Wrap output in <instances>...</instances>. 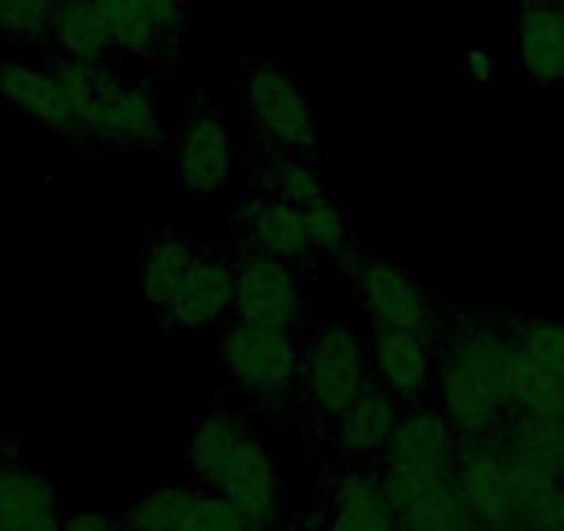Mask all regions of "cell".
<instances>
[{
  "mask_svg": "<svg viewBox=\"0 0 564 531\" xmlns=\"http://www.w3.org/2000/svg\"><path fill=\"white\" fill-rule=\"evenodd\" d=\"M186 465L199 487L236 503L252 531H280L282 487L280 468L265 443L227 410H214L194 430Z\"/></svg>",
  "mask_w": 564,
  "mask_h": 531,
  "instance_id": "6da1fadb",
  "label": "cell"
},
{
  "mask_svg": "<svg viewBox=\"0 0 564 531\" xmlns=\"http://www.w3.org/2000/svg\"><path fill=\"white\" fill-rule=\"evenodd\" d=\"M457 452L459 437L441 410H404L379 459V481L401 529L421 525L454 496Z\"/></svg>",
  "mask_w": 564,
  "mask_h": 531,
  "instance_id": "7a4b0ae2",
  "label": "cell"
},
{
  "mask_svg": "<svg viewBox=\"0 0 564 531\" xmlns=\"http://www.w3.org/2000/svg\"><path fill=\"white\" fill-rule=\"evenodd\" d=\"M300 388L311 410L335 421L371 388V357L355 327L327 322L302 349Z\"/></svg>",
  "mask_w": 564,
  "mask_h": 531,
  "instance_id": "3957f363",
  "label": "cell"
},
{
  "mask_svg": "<svg viewBox=\"0 0 564 531\" xmlns=\"http://www.w3.org/2000/svg\"><path fill=\"white\" fill-rule=\"evenodd\" d=\"M454 492L481 531H507L531 520L534 501L525 492L496 435L459 441Z\"/></svg>",
  "mask_w": 564,
  "mask_h": 531,
  "instance_id": "277c9868",
  "label": "cell"
},
{
  "mask_svg": "<svg viewBox=\"0 0 564 531\" xmlns=\"http://www.w3.org/2000/svg\"><path fill=\"white\" fill-rule=\"evenodd\" d=\"M219 355L232 382L254 402H280L300 384L302 349L291 329L238 322L221 335Z\"/></svg>",
  "mask_w": 564,
  "mask_h": 531,
  "instance_id": "5b68a950",
  "label": "cell"
},
{
  "mask_svg": "<svg viewBox=\"0 0 564 531\" xmlns=\"http://www.w3.org/2000/svg\"><path fill=\"white\" fill-rule=\"evenodd\" d=\"M247 108L258 130L280 153L305 155L318 144L316 113L305 91L274 64H254L247 75Z\"/></svg>",
  "mask_w": 564,
  "mask_h": 531,
  "instance_id": "8992f818",
  "label": "cell"
},
{
  "mask_svg": "<svg viewBox=\"0 0 564 531\" xmlns=\"http://www.w3.org/2000/svg\"><path fill=\"white\" fill-rule=\"evenodd\" d=\"M80 130L119 148H155L164 139L159 102L144 86L117 78L102 67L80 113Z\"/></svg>",
  "mask_w": 564,
  "mask_h": 531,
  "instance_id": "52a82bcc",
  "label": "cell"
},
{
  "mask_svg": "<svg viewBox=\"0 0 564 531\" xmlns=\"http://www.w3.org/2000/svg\"><path fill=\"white\" fill-rule=\"evenodd\" d=\"M355 289L373 329H410L435 340L437 307L410 272L368 258L355 263Z\"/></svg>",
  "mask_w": 564,
  "mask_h": 531,
  "instance_id": "ba28073f",
  "label": "cell"
},
{
  "mask_svg": "<svg viewBox=\"0 0 564 531\" xmlns=\"http://www.w3.org/2000/svg\"><path fill=\"white\" fill-rule=\"evenodd\" d=\"M232 313L241 324L294 329L302 316V291L291 263L263 252H249L236 266Z\"/></svg>",
  "mask_w": 564,
  "mask_h": 531,
  "instance_id": "9c48e42d",
  "label": "cell"
},
{
  "mask_svg": "<svg viewBox=\"0 0 564 531\" xmlns=\"http://www.w3.org/2000/svg\"><path fill=\"white\" fill-rule=\"evenodd\" d=\"M509 465L534 507L542 496L564 481V415L562 419H531L507 415L496 432ZM534 512V509H531Z\"/></svg>",
  "mask_w": 564,
  "mask_h": 531,
  "instance_id": "30bf717a",
  "label": "cell"
},
{
  "mask_svg": "<svg viewBox=\"0 0 564 531\" xmlns=\"http://www.w3.org/2000/svg\"><path fill=\"white\" fill-rule=\"evenodd\" d=\"M232 137L219 113L197 111L177 137V181L194 197H214L232 177Z\"/></svg>",
  "mask_w": 564,
  "mask_h": 531,
  "instance_id": "8fae6325",
  "label": "cell"
},
{
  "mask_svg": "<svg viewBox=\"0 0 564 531\" xmlns=\"http://www.w3.org/2000/svg\"><path fill=\"white\" fill-rule=\"evenodd\" d=\"M232 294H236V266L219 258L199 254L175 294L166 300L155 316L172 329L183 333H203L216 327L232 313Z\"/></svg>",
  "mask_w": 564,
  "mask_h": 531,
  "instance_id": "7c38bea8",
  "label": "cell"
},
{
  "mask_svg": "<svg viewBox=\"0 0 564 531\" xmlns=\"http://www.w3.org/2000/svg\"><path fill=\"white\" fill-rule=\"evenodd\" d=\"M368 357L379 388L395 395L401 404L421 402L435 382V355L426 335L410 329H373Z\"/></svg>",
  "mask_w": 564,
  "mask_h": 531,
  "instance_id": "4fadbf2b",
  "label": "cell"
},
{
  "mask_svg": "<svg viewBox=\"0 0 564 531\" xmlns=\"http://www.w3.org/2000/svg\"><path fill=\"white\" fill-rule=\"evenodd\" d=\"M318 531H399L379 474L366 465L338 470L327 485V507Z\"/></svg>",
  "mask_w": 564,
  "mask_h": 531,
  "instance_id": "5bb4252c",
  "label": "cell"
},
{
  "mask_svg": "<svg viewBox=\"0 0 564 531\" xmlns=\"http://www.w3.org/2000/svg\"><path fill=\"white\" fill-rule=\"evenodd\" d=\"M514 51L523 73L540 86H562L564 0H520Z\"/></svg>",
  "mask_w": 564,
  "mask_h": 531,
  "instance_id": "9a60e30c",
  "label": "cell"
},
{
  "mask_svg": "<svg viewBox=\"0 0 564 531\" xmlns=\"http://www.w3.org/2000/svg\"><path fill=\"white\" fill-rule=\"evenodd\" d=\"M404 408L384 388H368L349 410L333 421V441L340 457L351 465H371L388 452Z\"/></svg>",
  "mask_w": 564,
  "mask_h": 531,
  "instance_id": "2e32d148",
  "label": "cell"
},
{
  "mask_svg": "<svg viewBox=\"0 0 564 531\" xmlns=\"http://www.w3.org/2000/svg\"><path fill=\"white\" fill-rule=\"evenodd\" d=\"M437 399L443 419L459 441L496 435L507 419L501 399L452 357H443L437 368Z\"/></svg>",
  "mask_w": 564,
  "mask_h": 531,
  "instance_id": "e0dca14e",
  "label": "cell"
},
{
  "mask_svg": "<svg viewBox=\"0 0 564 531\" xmlns=\"http://www.w3.org/2000/svg\"><path fill=\"white\" fill-rule=\"evenodd\" d=\"M51 481L31 463L0 457V531H62Z\"/></svg>",
  "mask_w": 564,
  "mask_h": 531,
  "instance_id": "ac0fdd59",
  "label": "cell"
},
{
  "mask_svg": "<svg viewBox=\"0 0 564 531\" xmlns=\"http://www.w3.org/2000/svg\"><path fill=\"white\" fill-rule=\"evenodd\" d=\"M0 97L53 133H62V137L80 133L78 117L53 69L0 58Z\"/></svg>",
  "mask_w": 564,
  "mask_h": 531,
  "instance_id": "d6986e66",
  "label": "cell"
},
{
  "mask_svg": "<svg viewBox=\"0 0 564 531\" xmlns=\"http://www.w3.org/2000/svg\"><path fill=\"white\" fill-rule=\"evenodd\" d=\"M236 225L252 252L271 254L285 263H296L313 249L311 236H307L305 210L291 203L271 197V194H258L249 197L238 208Z\"/></svg>",
  "mask_w": 564,
  "mask_h": 531,
  "instance_id": "ffe728a7",
  "label": "cell"
},
{
  "mask_svg": "<svg viewBox=\"0 0 564 531\" xmlns=\"http://www.w3.org/2000/svg\"><path fill=\"white\" fill-rule=\"evenodd\" d=\"M51 36L64 58L75 62H102L117 47L95 0H58Z\"/></svg>",
  "mask_w": 564,
  "mask_h": 531,
  "instance_id": "44dd1931",
  "label": "cell"
},
{
  "mask_svg": "<svg viewBox=\"0 0 564 531\" xmlns=\"http://www.w3.org/2000/svg\"><path fill=\"white\" fill-rule=\"evenodd\" d=\"M199 254L203 252L192 241L177 236H166L150 243L139 274L141 300L150 311L159 313L166 305V300L175 294V289L183 283Z\"/></svg>",
  "mask_w": 564,
  "mask_h": 531,
  "instance_id": "7402d4cb",
  "label": "cell"
},
{
  "mask_svg": "<svg viewBox=\"0 0 564 531\" xmlns=\"http://www.w3.org/2000/svg\"><path fill=\"white\" fill-rule=\"evenodd\" d=\"M111 29L113 45L124 53H153L166 36L164 18L155 0H95Z\"/></svg>",
  "mask_w": 564,
  "mask_h": 531,
  "instance_id": "603a6c76",
  "label": "cell"
},
{
  "mask_svg": "<svg viewBox=\"0 0 564 531\" xmlns=\"http://www.w3.org/2000/svg\"><path fill=\"white\" fill-rule=\"evenodd\" d=\"M263 192L271 197L291 203L296 208L307 210L313 203L327 197L316 170L307 164L302 155L280 153L263 166Z\"/></svg>",
  "mask_w": 564,
  "mask_h": 531,
  "instance_id": "cb8c5ba5",
  "label": "cell"
},
{
  "mask_svg": "<svg viewBox=\"0 0 564 531\" xmlns=\"http://www.w3.org/2000/svg\"><path fill=\"white\" fill-rule=\"evenodd\" d=\"M172 531H252L241 509L208 487H188Z\"/></svg>",
  "mask_w": 564,
  "mask_h": 531,
  "instance_id": "d4e9b609",
  "label": "cell"
},
{
  "mask_svg": "<svg viewBox=\"0 0 564 531\" xmlns=\"http://www.w3.org/2000/svg\"><path fill=\"white\" fill-rule=\"evenodd\" d=\"M512 346L531 362L564 379V322L556 318H525L512 329Z\"/></svg>",
  "mask_w": 564,
  "mask_h": 531,
  "instance_id": "484cf974",
  "label": "cell"
},
{
  "mask_svg": "<svg viewBox=\"0 0 564 531\" xmlns=\"http://www.w3.org/2000/svg\"><path fill=\"white\" fill-rule=\"evenodd\" d=\"M58 0H0V34L14 42H40L51 34Z\"/></svg>",
  "mask_w": 564,
  "mask_h": 531,
  "instance_id": "4316f807",
  "label": "cell"
},
{
  "mask_svg": "<svg viewBox=\"0 0 564 531\" xmlns=\"http://www.w3.org/2000/svg\"><path fill=\"white\" fill-rule=\"evenodd\" d=\"M307 236L313 249H322L327 254L349 258L351 254V225L346 210L329 197H322L305 210Z\"/></svg>",
  "mask_w": 564,
  "mask_h": 531,
  "instance_id": "83f0119b",
  "label": "cell"
},
{
  "mask_svg": "<svg viewBox=\"0 0 564 531\" xmlns=\"http://www.w3.org/2000/svg\"><path fill=\"white\" fill-rule=\"evenodd\" d=\"M529 525L540 531H564V481L540 498V503L531 512Z\"/></svg>",
  "mask_w": 564,
  "mask_h": 531,
  "instance_id": "f1b7e54d",
  "label": "cell"
},
{
  "mask_svg": "<svg viewBox=\"0 0 564 531\" xmlns=\"http://www.w3.org/2000/svg\"><path fill=\"white\" fill-rule=\"evenodd\" d=\"M62 531H124V525L91 509H73L62 518Z\"/></svg>",
  "mask_w": 564,
  "mask_h": 531,
  "instance_id": "f546056e",
  "label": "cell"
},
{
  "mask_svg": "<svg viewBox=\"0 0 564 531\" xmlns=\"http://www.w3.org/2000/svg\"><path fill=\"white\" fill-rule=\"evenodd\" d=\"M463 75L470 80V84H490L496 78V58H492L490 51L485 47H474L463 56Z\"/></svg>",
  "mask_w": 564,
  "mask_h": 531,
  "instance_id": "4dcf8cb0",
  "label": "cell"
},
{
  "mask_svg": "<svg viewBox=\"0 0 564 531\" xmlns=\"http://www.w3.org/2000/svg\"><path fill=\"white\" fill-rule=\"evenodd\" d=\"M161 9V18H164V29H166V36L172 34V31L181 29L183 23V7H186V0H155Z\"/></svg>",
  "mask_w": 564,
  "mask_h": 531,
  "instance_id": "1f68e13d",
  "label": "cell"
},
{
  "mask_svg": "<svg viewBox=\"0 0 564 531\" xmlns=\"http://www.w3.org/2000/svg\"><path fill=\"white\" fill-rule=\"evenodd\" d=\"M507 531H540V529H534V525H514V529H507Z\"/></svg>",
  "mask_w": 564,
  "mask_h": 531,
  "instance_id": "d6a6232c",
  "label": "cell"
},
{
  "mask_svg": "<svg viewBox=\"0 0 564 531\" xmlns=\"http://www.w3.org/2000/svg\"><path fill=\"white\" fill-rule=\"evenodd\" d=\"M562 89H564V75H562Z\"/></svg>",
  "mask_w": 564,
  "mask_h": 531,
  "instance_id": "836d02e7",
  "label": "cell"
}]
</instances>
